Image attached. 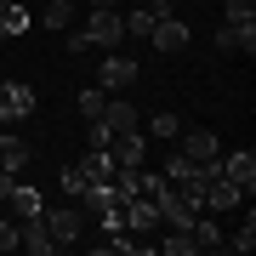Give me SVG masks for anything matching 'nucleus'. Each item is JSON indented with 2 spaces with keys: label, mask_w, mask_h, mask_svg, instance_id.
<instances>
[{
  "label": "nucleus",
  "mask_w": 256,
  "mask_h": 256,
  "mask_svg": "<svg viewBox=\"0 0 256 256\" xmlns=\"http://www.w3.org/2000/svg\"><path fill=\"white\" fill-rule=\"evenodd\" d=\"M86 40H92L97 52H114L120 40H126V23H120V12H114V6H92V12H86Z\"/></svg>",
  "instance_id": "obj_1"
},
{
  "label": "nucleus",
  "mask_w": 256,
  "mask_h": 256,
  "mask_svg": "<svg viewBox=\"0 0 256 256\" xmlns=\"http://www.w3.org/2000/svg\"><path fill=\"white\" fill-rule=\"evenodd\" d=\"M40 216H46V228H52V245H57V250L80 245V234H86V210H80V205H57V210H40Z\"/></svg>",
  "instance_id": "obj_2"
},
{
  "label": "nucleus",
  "mask_w": 256,
  "mask_h": 256,
  "mask_svg": "<svg viewBox=\"0 0 256 256\" xmlns=\"http://www.w3.org/2000/svg\"><path fill=\"white\" fill-rule=\"evenodd\" d=\"M239 205H245V188H239L234 182V176H210V182H205V194H200V210H210V216H222V210H239Z\"/></svg>",
  "instance_id": "obj_3"
},
{
  "label": "nucleus",
  "mask_w": 256,
  "mask_h": 256,
  "mask_svg": "<svg viewBox=\"0 0 256 256\" xmlns=\"http://www.w3.org/2000/svg\"><path fill=\"white\" fill-rule=\"evenodd\" d=\"M154 205H160V228H194V216H200V205H194L182 188H165Z\"/></svg>",
  "instance_id": "obj_4"
},
{
  "label": "nucleus",
  "mask_w": 256,
  "mask_h": 256,
  "mask_svg": "<svg viewBox=\"0 0 256 256\" xmlns=\"http://www.w3.org/2000/svg\"><path fill=\"white\" fill-rule=\"evenodd\" d=\"M97 86H102V92H131V86H137V63L120 57V52H108L97 63Z\"/></svg>",
  "instance_id": "obj_5"
},
{
  "label": "nucleus",
  "mask_w": 256,
  "mask_h": 256,
  "mask_svg": "<svg viewBox=\"0 0 256 256\" xmlns=\"http://www.w3.org/2000/svg\"><path fill=\"white\" fill-rule=\"evenodd\" d=\"M18 250H28V256H52V250H57L40 210H34V216H18Z\"/></svg>",
  "instance_id": "obj_6"
},
{
  "label": "nucleus",
  "mask_w": 256,
  "mask_h": 256,
  "mask_svg": "<svg viewBox=\"0 0 256 256\" xmlns=\"http://www.w3.org/2000/svg\"><path fill=\"white\" fill-rule=\"evenodd\" d=\"M148 40H154V52H160V57H176V52L188 46V23L171 12V18H160L154 28H148Z\"/></svg>",
  "instance_id": "obj_7"
},
{
  "label": "nucleus",
  "mask_w": 256,
  "mask_h": 256,
  "mask_svg": "<svg viewBox=\"0 0 256 256\" xmlns=\"http://www.w3.org/2000/svg\"><path fill=\"white\" fill-rule=\"evenodd\" d=\"M108 154H114V165H148V131L142 126L137 131H120Z\"/></svg>",
  "instance_id": "obj_8"
},
{
  "label": "nucleus",
  "mask_w": 256,
  "mask_h": 256,
  "mask_svg": "<svg viewBox=\"0 0 256 256\" xmlns=\"http://www.w3.org/2000/svg\"><path fill=\"white\" fill-rule=\"evenodd\" d=\"M176 148H182L188 160H216V131H205V126H182V137H176Z\"/></svg>",
  "instance_id": "obj_9"
},
{
  "label": "nucleus",
  "mask_w": 256,
  "mask_h": 256,
  "mask_svg": "<svg viewBox=\"0 0 256 256\" xmlns=\"http://www.w3.org/2000/svg\"><path fill=\"white\" fill-rule=\"evenodd\" d=\"M222 176H234V182L245 188V200H250V194H256V154H250V148L228 154V160H222Z\"/></svg>",
  "instance_id": "obj_10"
},
{
  "label": "nucleus",
  "mask_w": 256,
  "mask_h": 256,
  "mask_svg": "<svg viewBox=\"0 0 256 256\" xmlns=\"http://www.w3.org/2000/svg\"><path fill=\"white\" fill-rule=\"evenodd\" d=\"M28 154H34L28 142H18V137H6V131H0V171H12V176H18L23 165H28Z\"/></svg>",
  "instance_id": "obj_11"
},
{
  "label": "nucleus",
  "mask_w": 256,
  "mask_h": 256,
  "mask_svg": "<svg viewBox=\"0 0 256 256\" xmlns=\"http://www.w3.org/2000/svg\"><path fill=\"white\" fill-rule=\"evenodd\" d=\"M102 126L120 137V131H137V126H142V114L131 108V102H108V108H102Z\"/></svg>",
  "instance_id": "obj_12"
},
{
  "label": "nucleus",
  "mask_w": 256,
  "mask_h": 256,
  "mask_svg": "<svg viewBox=\"0 0 256 256\" xmlns=\"http://www.w3.org/2000/svg\"><path fill=\"white\" fill-rule=\"evenodd\" d=\"M0 92H6V102H12V120H28V114H34V86H23V80H6Z\"/></svg>",
  "instance_id": "obj_13"
},
{
  "label": "nucleus",
  "mask_w": 256,
  "mask_h": 256,
  "mask_svg": "<svg viewBox=\"0 0 256 256\" xmlns=\"http://www.w3.org/2000/svg\"><path fill=\"white\" fill-rule=\"evenodd\" d=\"M154 250H165V256H194L200 245H194L188 228H165V239H154Z\"/></svg>",
  "instance_id": "obj_14"
},
{
  "label": "nucleus",
  "mask_w": 256,
  "mask_h": 256,
  "mask_svg": "<svg viewBox=\"0 0 256 256\" xmlns=\"http://www.w3.org/2000/svg\"><path fill=\"white\" fill-rule=\"evenodd\" d=\"M188 234H194V245H200V250H210V245H222V239H228V234L216 228V216H210V210H205V216H194Z\"/></svg>",
  "instance_id": "obj_15"
},
{
  "label": "nucleus",
  "mask_w": 256,
  "mask_h": 256,
  "mask_svg": "<svg viewBox=\"0 0 256 256\" xmlns=\"http://www.w3.org/2000/svg\"><path fill=\"white\" fill-rule=\"evenodd\" d=\"M148 137L176 142V137H182V114H171V108H165V114H154V120H148Z\"/></svg>",
  "instance_id": "obj_16"
},
{
  "label": "nucleus",
  "mask_w": 256,
  "mask_h": 256,
  "mask_svg": "<svg viewBox=\"0 0 256 256\" xmlns=\"http://www.w3.org/2000/svg\"><path fill=\"white\" fill-rule=\"evenodd\" d=\"M6 205L18 210V216H34V210H46V205H40V188H28V182L12 188V200H6Z\"/></svg>",
  "instance_id": "obj_17"
},
{
  "label": "nucleus",
  "mask_w": 256,
  "mask_h": 256,
  "mask_svg": "<svg viewBox=\"0 0 256 256\" xmlns=\"http://www.w3.org/2000/svg\"><path fill=\"white\" fill-rule=\"evenodd\" d=\"M120 23H126V34H131V40H148V28H154L160 18H154V12L142 6V12H126V18H120Z\"/></svg>",
  "instance_id": "obj_18"
},
{
  "label": "nucleus",
  "mask_w": 256,
  "mask_h": 256,
  "mask_svg": "<svg viewBox=\"0 0 256 256\" xmlns=\"http://www.w3.org/2000/svg\"><path fill=\"white\" fill-rule=\"evenodd\" d=\"M74 102H80V114H86V120H102V108H108V92H102V86H92V92H80Z\"/></svg>",
  "instance_id": "obj_19"
},
{
  "label": "nucleus",
  "mask_w": 256,
  "mask_h": 256,
  "mask_svg": "<svg viewBox=\"0 0 256 256\" xmlns=\"http://www.w3.org/2000/svg\"><path fill=\"white\" fill-rule=\"evenodd\" d=\"M165 188H171V182H165V171H148V165H137V194H148V200H160Z\"/></svg>",
  "instance_id": "obj_20"
},
{
  "label": "nucleus",
  "mask_w": 256,
  "mask_h": 256,
  "mask_svg": "<svg viewBox=\"0 0 256 256\" xmlns=\"http://www.w3.org/2000/svg\"><path fill=\"white\" fill-rule=\"evenodd\" d=\"M222 23H256V0H228V6H222Z\"/></svg>",
  "instance_id": "obj_21"
},
{
  "label": "nucleus",
  "mask_w": 256,
  "mask_h": 256,
  "mask_svg": "<svg viewBox=\"0 0 256 256\" xmlns=\"http://www.w3.org/2000/svg\"><path fill=\"white\" fill-rule=\"evenodd\" d=\"M222 245H234L239 256H250V250H256V216H250V210H245V228H239L234 239H222Z\"/></svg>",
  "instance_id": "obj_22"
},
{
  "label": "nucleus",
  "mask_w": 256,
  "mask_h": 256,
  "mask_svg": "<svg viewBox=\"0 0 256 256\" xmlns=\"http://www.w3.org/2000/svg\"><path fill=\"white\" fill-rule=\"evenodd\" d=\"M40 23H46L52 34H63V28H68V6H63V0H52V12H46Z\"/></svg>",
  "instance_id": "obj_23"
},
{
  "label": "nucleus",
  "mask_w": 256,
  "mask_h": 256,
  "mask_svg": "<svg viewBox=\"0 0 256 256\" xmlns=\"http://www.w3.org/2000/svg\"><path fill=\"white\" fill-rule=\"evenodd\" d=\"M86 182H92V176H86L80 165H63V194H80Z\"/></svg>",
  "instance_id": "obj_24"
},
{
  "label": "nucleus",
  "mask_w": 256,
  "mask_h": 256,
  "mask_svg": "<svg viewBox=\"0 0 256 256\" xmlns=\"http://www.w3.org/2000/svg\"><path fill=\"white\" fill-rule=\"evenodd\" d=\"M216 52H228V57L239 52V28H234V23H222V28H216Z\"/></svg>",
  "instance_id": "obj_25"
},
{
  "label": "nucleus",
  "mask_w": 256,
  "mask_h": 256,
  "mask_svg": "<svg viewBox=\"0 0 256 256\" xmlns=\"http://www.w3.org/2000/svg\"><path fill=\"white\" fill-rule=\"evenodd\" d=\"M86 142H92V148H114V131L102 126V120H92V131H86Z\"/></svg>",
  "instance_id": "obj_26"
},
{
  "label": "nucleus",
  "mask_w": 256,
  "mask_h": 256,
  "mask_svg": "<svg viewBox=\"0 0 256 256\" xmlns=\"http://www.w3.org/2000/svg\"><path fill=\"white\" fill-rule=\"evenodd\" d=\"M0 250H18V222L0 216Z\"/></svg>",
  "instance_id": "obj_27"
},
{
  "label": "nucleus",
  "mask_w": 256,
  "mask_h": 256,
  "mask_svg": "<svg viewBox=\"0 0 256 256\" xmlns=\"http://www.w3.org/2000/svg\"><path fill=\"white\" fill-rule=\"evenodd\" d=\"M239 52L256 57V23H239Z\"/></svg>",
  "instance_id": "obj_28"
},
{
  "label": "nucleus",
  "mask_w": 256,
  "mask_h": 256,
  "mask_svg": "<svg viewBox=\"0 0 256 256\" xmlns=\"http://www.w3.org/2000/svg\"><path fill=\"white\" fill-rule=\"evenodd\" d=\"M12 188H18V176H12V171H0V205L12 200Z\"/></svg>",
  "instance_id": "obj_29"
},
{
  "label": "nucleus",
  "mask_w": 256,
  "mask_h": 256,
  "mask_svg": "<svg viewBox=\"0 0 256 256\" xmlns=\"http://www.w3.org/2000/svg\"><path fill=\"white\" fill-rule=\"evenodd\" d=\"M86 6H120V0H86Z\"/></svg>",
  "instance_id": "obj_30"
},
{
  "label": "nucleus",
  "mask_w": 256,
  "mask_h": 256,
  "mask_svg": "<svg viewBox=\"0 0 256 256\" xmlns=\"http://www.w3.org/2000/svg\"><path fill=\"white\" fill-rule=\"evenodd\" d=\"M63 6H74V0H63Z\"/></svg>",
  "instance_id": "obj_31"
}]
</instances>
